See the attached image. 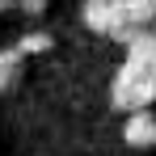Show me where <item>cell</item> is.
<instances>
[{"instance_id":"1","label":"cell","mask_w":156,"mask_h":156,"mask_svg":"<svg viewBox=\"0 0 156 156\" xmlns=\"http://www.w3.org/2000/svg\"><path fill=\"white\" fill-rule=\"evenodd\" d=\"M152 101H156V76H148L135 63H122L110 84V105L122 114H135V110H152Z\"/></svg>"},{"instance_id":"2","label":"cell","mask_w":156,"mask_h":156,"mask_svg":"<svg viewBox=\"0 0 156 156\" xmlns=\"http://www.w3.org/2000/svg\"><path fill=\"white\" fill-rule=\"evenodd\" d=\"M122 139L131 148H156V110H135L122 122Z\"/></svg>"},{"instance_id":"3","label":"cell","mask_w":156,"mask_h":156,"mask_svg":"<svg viewBox=\"0 0 156 156\" xmlns=\"http://www.w3.org/2000/svg\"><path fill=\"white\" fill-rule=\"evenodd\" d=\"M21 63H26V55L17 51V47H4V51H0V93L17 89V80H21Z\"/></svg>"},{"instance_id":"4","label":"cell","mask_w":156,"mask_h":156,"mask_svg":"<svg viewBox=\"0 0 156 156\" xmlns=\"http://www.w3.org/2000/svg\"><path fill=\"white\" fill-rule=\"evenodd\" d=\"M51 47H55V38H51V34H47V30H30L26 38L17 42V51L26 55V59H30V55H47V51H51Z\"/></svg>"},{"instance_id":"5","label":"cell","mask_w":156,"mask_h":156,"mask_svg":"<svg viewBox=\"0 0 156 156\" xmlns=\"http://www.w3.org/2000/svg\"><path fill=\"white\" fill-rule=\"evenodd\" d=\"M17 4H21V13H30V17H38L47 9V0H17Z\"/></svg>"}]
</instances>
